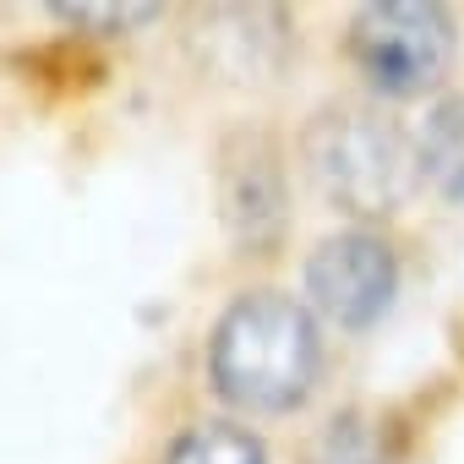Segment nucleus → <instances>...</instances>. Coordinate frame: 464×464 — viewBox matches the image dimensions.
Instances as JSON below:
<instances>
[{"label":"nucleus","instance_id":"obj_4","mask_svg":"<svg viewBox=\"0 0 464 464\" xmlns=\"http://www.w3.org/2000/svg\"><path fill=\"white\" fill-rule=\"evenodd\" d=\"M218 218L246 257H268L290 224L285 153L263 126H236L218 142Z\"/></svg>","mask_w":464,"mask_h":464},{"label":"nucleus","instance_id":"obj_1","mask_svg":"<svg viewBox=\"0 0 464 464\" xmlns=\"http://www.w3.org/2000/svg\"><path fill=\"white\" fill-rule=\"evenodd\" d=\"M323 372L317 317L285 290H246L229 301L208 339L213 393L246 415H290L312 399Z\"/></svg>","mask_w":464,"mask_h":464},{"label":"nucleus","instance_id":"obj_2","mask_svg":"<svg viewBox=\"0 0 464 464\" xmlns=\"http://www.w3.org/2000/svg\"><path fill=\"white\" fill-rule=\"evenodd\" d=\"M301 153H306L317 191L334 208L366 213V218L399 213L420 175V148H410V137L388 115L361 110V104L317 110L301 137Z\"/></svg>","mask_w":464,"mask_h":464},{"label":"nucleus","instance_id":"obj_10","mask_svg":"<svg viewBox=\"0 0 464 464\" xmlns=\"http://www.w3.org/2000/svg\"><path fill=\"white\" fill-rule=\"evenodd\" d=\"M50 17H61L66 28H82V34H131L142 23L159 17V6H148V0H131V6H121V0H55Z\"/></svg>","mask_w":464,"mask_h":464},{"label":"nucleus","instance_id":"obj_3","mask_svg":"<svg viewBox=\"0 0 464 464\" xmlns=\"http://www.w3.org/2000/svg\"><path fill=\"white\" fill-rule=\"evenodd\" d=\"M350 61L382 99H415L453 61V17L437 0H372L350 17Z\"/></svg>","mask_w":464,"mask_h":464},{"label":"nucleus","instance_id":"obj_7","mask_svg":"<svg viewBox=\"0 0 464 464\" xmlns=\"http://www.w3.org/2000/svg\"><path fill=\"white\" fill-rule=\"evenodd\" d=\"M420 175L448 202H464V93L442 99L426 115V131H420Z\"/></svg>","mask_w":464,"mask_h":464},{"label":"nucleus","instance_id":"obj_9","mask_svg":"<svg viewBox=\"0 0 464 464\" xmlns=\"http://www.w3.org/2000/svg\"><path fill=\"white\" fill-rule=\"evenodd\" d=\"M312 464H399V437L388 431V420H372V415H339L328 420Z\"/></svg>","mask_w":464,"mask_h":464},{"label":"nucleus","instance_id":"obj_5","mask_svg":"<svg viewBox=\"0 0 464 464\" xmlns=\"http://www.w3.org/2000/svg\"><path fill=\"white\" fill-rule=\"evenodd\" d=\"M306 295L328 323L366 334L388 317L399 295V257L388 241L366 236V229H339V236L317 241V252L306 257Z\"/></svg>","mask_w":464,"mask_h":464},{"label":"nucleus","instance_id":"obj_8","mask_svg":"<svg viewBox=\"0 0 464 464\" xmlns=\"http://www.w3.org/2000/svg\"><path fill=\"white\" fill-rule=\"evenodd\" d=\"M164 464H268V448L257 431L229 426V420H197L175 437Z\"/></svg>","mask_w":464,"mask_h":464},{"label":"nucleus","instance_id":"obj_6","mask_svg":"<svg viewBox=\"0 0 464 464\" xmlns=\"http://www.w3.org/2000/svg\"><path fill=\"white\" fill-rule=\"evenodd\" d=\"M202 44L213 61H224V50H236L229 77L257 82L285 66L290 28H285V12H274V6H213V12H202Z\"/></svg>","mask_w":464,"mask_h":464}]
</instances>
